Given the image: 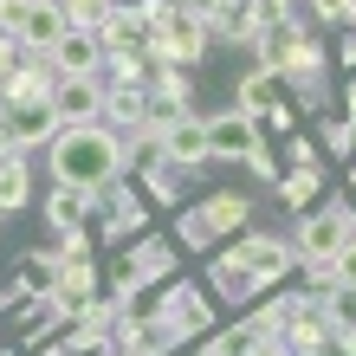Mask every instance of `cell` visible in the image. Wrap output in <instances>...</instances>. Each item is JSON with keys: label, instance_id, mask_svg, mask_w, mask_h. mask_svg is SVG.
Masks as SVG:
<instances>
[{"label": "cell", "instance_id": "obj_1", "mask_svg": "<svg viewBox=\"0 0 356 356\" xmlns=\"http://www.w3.org/2000/svg\"><path fill=\"white\" fill-rule=\"evenodd\" d=\"M46 156H52V181L78 188V195H97V188H111L117 175H130L143 162L136 143L117 136L111 123H72V130H58L46 143Z\"/></svg>", "mask_w": 356, "mask_h": 356}, {"label": "cell", "instance_id": "obj_2", "mask_svg": "<svg viewBox=\"0 0 356 356\" xmlns=\"http://www.w3.org/2000/svg\"><path fill=\"white\" fill-rule=\"evenodd\" d=\"M207 46H214V33H207V19L195 7H169L156 19V33H149V65H181V72H195Z\"/></svg>", "mask_w": 356, "mask_h": 356}, {"label": "cell", "instance_id": "obj_3", "mask_svg": "<svg viewBox=\"0 0 356 356\" xmlns=\"http://www.w3.org/2000/svg\"><path fill=\"white\" fill-rule=\"evenodd\" d=\"M227 259L246 266L253 291H272V285H285L291 272H298V246H291L285 234H259V227H246V234L227 240Z\"/></svg>", "mask_w": 356, "mask_h": 356}, {"label": "cell", "instance_id": "obj_4", "mask_svg": "<svg viewBox=\"0 0 356 356\" xmlns=\"http://www.w3.org/2000/svg\"><path fill=\"white\" fill-rule=\"evenodd\" d=\"M356 234V207L343 201V195H330V201H318L311 214H298L291 220V246H298V259H337V246Z\"/></svg>", "mask_w": 356, "mask_h": 356}, {"label": "cell", "instance_id": "obj_5", "mask_svg": "<svg viewBox=\"0 0 356 356\" xmlns=\"http://www.w3.org/2000/svg\"><path fill=\"white\" fill-rule=\"evenodd\" d=\"M97 207V220H104V246H117V240H136L143 227H149V201H143V188L130 175H117L111 188H97L91 195Z\"/></svg>", "mask_w": 356, "mask_h": 356}, {"label": "cell", "instance_id": "obj_6", "mask_svg": "<svg viewBox=\"0 0 356 356\" xmlns=\"http://www.w3.org/2000/svg\"><path fill=\"white\" fill-rule=\"evenodd\" d=\"M162 318L175 324V337H181V343L214 337V298H207L195 279H175L169 291H162Z\"/></svg>", "mask_w": 356, "mask_h": 356}, {"label": "cell", "instance_id": "obj_7", "mask_svg": "<svg viewBox=\"0 0 356 356\" xmlns=\"http://www.w3.org/2000/svg\"><path fill=\"white\" fill-rule=\"evenodd\" d=\"M207 123V162H246L259 149V123L253 117H240V111H220V117H201Z\"/></svg>", "mask_w": 356, "mask_h": 356}, {"label": "cell", "instance_id": "obj_8", "mask_svg": "<svg viewBox=\"0 0 356 356\" xmlns=\"http://www.w3.org/2000/svg\"><path fill=\"white\" fill-rule=\"evenodd\" d=\"M0 130H7V143L19 156H26V149H46V143L58 136V117H52V104H0Z\"/></svg>", "mask_w": 356, "mask_h": 356}, {"label": "cell", "instance_id": "obj_9", "mask_svg": "<svg viewBox=\"0 0 356 356\" xmlns=\"http://www.w3.org/2000/svg\"><path fill=\"white\" fill-rule=\"evenodd\" d=\"M39 207H46L52 240H85L91 227H97V207H91V195H78V188H58V181H52V195L39 201Z\"/></svg>", "mask_w": 356, "mask_h": 356}, {"label": "cell", "instance_id": "obj_10", "mask_svg": "<svg viewBox=\"0 0 356 356\" xmlns=\"http://www.w3.org/2000/svg\"><path fill=\"white\" fill-rule=\"evenodd\" d=\"M52 117H58V130H72V123H104V78H58Z\"/></svg>", "mask_w": 356, "mask_h": 356}, {"label": "cell", "instance_id": "obj_11", "mask_svg": "<svg viewBox=\"0 0 356 356\" xmlns=\"http://www.w3.org/2000/svg\"><path fill=\"white\" fill-rule=\"evenodd\" d=\"M149 33H156V19L143 7H130V0H117L104 13V26H97V46L104 52H149Z\"/></svg>", "mask_w": 356, "mask_h": 356}, {"label": "cell", "instance_id": "obj_12", "mask_svg": "<svg viewBox=\"0 0 356 356\" xmlns=\"http://www.w3.org/2000/svg\"><path fill=\"white\" fill-rule=\"evenodd\" d=\"M188 175L195 169H181V162H169V156H143L136 162V188H143V201H156V207H181Z\"/></svg>", "mask_w": 356, "mask_h": 356}, {"label": "cell", "instance_id": "obj_13", "mask_svg": "<svg viewBox=\"0 0 356 356\" xmlns=\"http://www.w3.org/2000/svg\"><path fill=\"white\" fill-rule=\"evenodd\" d=\"M279 343H285L291 356H318L324 343H337V337H330V318H324V305H318V298H305V305H298V311L285 318Z\"/></svg>", "mask_w": 356, "mask_h": 356}, {"label": "cell", "instance_id": "obj_14", "mask_svg": "<svg viewBox=\"0 0 356 356\" xmlns=\"http://www.w3.org/2000/svg\"><path fill=\"white\" fill-rule=\"evenodd\" d=\"M104 123H111L117 136H143V123H149V91L143 85H104Z\"/></svg>", "mask_w": 356, "mask_h": 356}, {"label": "cell", "instance_id": "obj_15", "mask_svg": "<svg viewBox=\"0 0 356 356\" xmlns=\"http://www.w3.org/2000/svg\"><path fill=\"white\" fill-rule=\"evenodd\" d=\"M156 156H169V162H181V169H207V123L188 111V117H175L169 130H162V149Z\"/></svg>", "mask_w": 356, "mask_h": 356}, {"label": "cell", "instance_id": "obj_16", "mask_svg": "<svg viewBox=\"0 0 356 356\" xmlns=\"http://www.w3.org/2000/svg\"><path fill=\"white\" fill-rule=\"evenodd\" d=\"M52 72L58 78H104V46L97 33H65L52 46Z\"/></svg>", "mask_w": 356, "mask_h": 356}, {"label": "cell", "instance_id": "obj_17", "mask_svg": "<svg viewBox=\"0 0 356 356\" xmlns=\"http://www.w3.org/2000/svg\"><path fill=\"white\" fill-rule=\"evenodd\" d=\"M201 214H207V227H214V240H234V234H246L253 227V201L240 195V188H214L207 201H195Z\"/></svg>", "mask_w": 356, "mask_h": 356}, {"label": "cell", "instance_id": "obj_18", "mask_svg": "<svg viewBox=\"0 0 356 356\" xmlns=\"http://www.w3.org/2000/svg\"><path fill=\"white\" fill-rule=\"evenodd\" d=\"M169 350H181L169 318H149V324H123L117 318V356H169Z\"/></svg>", "mask_w": 356, "mask_h": 356}, {"label": "cell", "instance_id": "obj_19", "mask_svg": "<svg viewBox=\"0 0 356 356\" xmlns=\"http://www.w3.org/2000/svg\"><path fill=\"white\" fill-rule=\"evenodd\" d=\"M65 13H58V0H33L26 7V26H19V52H39V58H52V46L65 39Z\"/></svg>", "mask_w": 356, "mask_h": 356}, {"label": "cell", "instance_id": "obj_20", "mask_svg": "<svg viewBox=\"0 0 356 356\" xmlns=\"http://www.w3.org/2000/svg\"><path fill=\"white\" fill-rule=\"evenodd\" d=\"M130 266L143 272V285H156V279H175V266H181V253H175V240H162V234H136L130 246Z\"/></svg>", "mask_w": 356, "mask_h": 356}, {"label": "cell", "instance_id": "obj_21", "mask_svg": "<svg viewBox=\"0 0 356 356\" xmlns=\"http://www.w3.org/2000/svg\"><path fill=\"white\" fill-rule=\"evenodd\" d=\"M272 188H279V207L298 220V214H311V207L324 201V169H285Z\"/></svg>", "mask_w": 356, "mask_h": 356}, {"label": "cell", "instance_id": "obj_22", "mask_svg": "<svg viewBox=\"0 0 356 356\" xmlns=\"http://www.w3.org/2000/svg\"><path fill=\"white\" fill-rule=\"evenodd\" d=\"M259 343H272V337L259 330V318H253V311H246L240 324H220L214 337H201V356H253Z\"/></svg>", "mask_w": 356, "mask_h": 356}, {"label": "cell", "instance_id": "obj_23", "mask_svg": "<svg viewBox=\"0 0 356 356\" xmlns=\"http://www.w3.org/2000/svg\"><path fill=\"white\" fill-rule=\"evenodd\" d=\"M279 97H285V85H279V78H272L266 65H253V72H246L240 85H234V111L259 123V117H266V111H272V104H279Z\"/></svg>", "mask_w": 356, "mask_h": 356}, {"label": "cell", "instance_id": "obj_24", "mask_svg": "<svg viewBox=\"0 0 356 356\" xmlns=\"http://www.w3.org/2000/svg\"><path fill=\"white\" fill-rule=\"evenodd\" d=\"M52 279H58V253H46V246L19 253V272H13V291H19V298H52Z\"/></svg>", "mask_w": 356, "mask_h": 356}, {"label": "cell", "instance_id": "obj_25", "mask_svg": "<svg viewBox=\"0 0 356 356\" xmlns=\"http://www.w3.org/2000/svg\"><path fill=\"white\" fill-rule=\"evenodd\" d=\"M207 291H214V298H227V305L259 298L253 279H246V266H240V259H227V253H214V266H207Z\"/></svg>", "mask_w": 356, "mask_h": 356}, {"label": "cell", "instance_id": "obj_26", "mask_svg": "<svg viewBox=\"0 0 356 356\" xmlns=\"http://www.w3.org/2000/svg\"><path fill=\"white\" fill-rule=\"evenodd\" d=\"M149 52H104V85H143L149 91Z\"/></svg>", "mask_w": 356, "mask_h": 356}, {"label": "cell", "instance_id": "obj_27", "mask_svg": "<svg viewBox=\"0 0 356 356\" xmlns=\"http://www.w3.org/2000/svg\"><path fill=\"white\" fill-rule=\"evenodd\" d=\"M214 227H207L201 207H181V220H175V253H214Z\"/></svg>", "mask_w": 356, "mask_h": 356}, {"label": "cell", "instance_id": "obj_28", "mask_svg": "<svg viewBox=\"0 0 356 356\" xmlns=\"http://www.w3.org/2000/svg\"><path fill=\"white\" fill-rule=\"evenodd\" d=\"M26 201H33V169H26V156H7L0 162V207L13 214V207H26Z\"/></svg>", "mask_w": 356, "mask_h": 356}, {"label": "cell", "instance_id": "obj_29", "mask_svg": "<svg viewBox=\"0 0 356 356\" xmlns=\"http://www.w3.org/2000/svg\"><path fill=\"white\" fill-rule=\"evenodd\" d=\"M318 149L337 156V162H356V130L343 117H318Z\"/></svg>", "mask_w": 356, "mask_h": 356}, {"label": "cell", "instance_id": "obj_30", "mask_svg": "<svg viewBox=\"0 0 356 356\" xmlns=\"http://www.w3.org/2000/svg\"><path fill=\"white\" fill-rule=\"evenodd\" d=\"M111 7H117V0H58V13H65V26H72V33H97Z\"/></svg>", "mask_w": 356, "mask_h": 356}, {"label": "cell", "instance_id": "obj_31", "mask_svg": "<svg viewBox=\"0 0 356 356\" xmlns=\"http://www.w3.org/2000/svg\"><path fill=\"white\" fill-rule=\"evenodd\" d=\"M149 91H156V97H175V104H188V97H195V78H188L181 65H156V72H149Z\"/></svg>", "mask_w": 356, "mask_h": 356}, {"label": "cell", "instance_id": "obj_32", "mask_svg": "<svg viewBox=\"0 0 356 356\" xmlns=\"http://www.w3.org/2000/svg\"><path fill=\"white\" fill-rule=\"evenodd\" d=\"M298 279H305L311 298H324V291L337 285V266H330V259H298Z\"/></svg>", "mask_w": 356, "mask_h": 356}, {"label": "cell", "instance_id": "obj_33", "mask_svg": "<svg viewBox=\"0 0 356 356\" xmlns=\"http://www.w3.org/2000/svg\"><path fill=\"white\" fill-rule=\"evenodd\" d=\"M259 123H272L279 136H298V104H291V97H279V104H272V111H266Z\"/></svg>", "mask_w": 356, "mask_h": 356}, {"label": "cell", "instance_id": "obj_34", "mask_svg": "<svg viewBox=\"0 0 356 356\" xmlns=\"http://www.w3.org/2000/svg\"><path fill=\"white\" fill-rule=\"evenodd\" d=\"M253 19H259V33L285 26V19H291V0H253Z\"/></svg>", "mask_w": 356, "mask_h": 356}, {"label": "cell", "instance_id": "obj_35", "mask_svg": "<svg viewBox=\"0 0 356 356\" xmlns=\"http://www.w3.org/2000/svg\"><path fill=\"white\" fill-rule=\"evenodd\" d=\"M285 156H291V169H324V162H318V143H311V136H285Z\"/></svg>", "mask_w": 356, "mask_h": 356}, {"label": "cell", "instance_id": "obj_36", "mask_svg": "<svg viewBox=\"0 0 356 356\" xmlns=\"http://www.w3.org/2000/svg\"><path fill=\"white\" fill-rule=\"evenodd\" d=\"M26 7H33V0H0V33H7V39H19V26H26Z\"/></svg>", "mask_w": 356, "mask_h": 356}, {"label": "cell", "instance_id": "obj_37", "mask_svg": "<svg viewBox=\"0 0 356 356\" xmlns=\"http://www.w3.org/2000/svg\"><path fill=\"white\" fill-rule=\"evenodd\" d=\"M330 266H337V285H356V234L337 246V259H330Z\"/></svg>", "mask_w": 356, "mask_h": 356}, {"label": "cell", "instance_id": "obj_38", "mask_svg": "<svg viewBox=\"0 0 356 356\" xmlns=\"http://www.w3.org/2000/svg\"><path fill=\"white\" fill-rule=\"evenodd\" d=\"M246 169H253L259 181H279V162H272V149H266V143H259L253 156H246Z\"/></svg>", "mask_w": 356, "mask_h": 356}, {"label": "cell", "instance_id": "obj_39", "mask_svg": "<svg viewBox=\"0 0 356 356\" xmlns=\"http://www.w3.org/2000/svg\"><path fill=\"white\" fill-rule=\"evenodd\" d=\"M311 13L330 19V26H343V13H350V0H311Z\"/></svg>", "mask_w": 356, "mask_h": 356}, {"label": "cell", "instance_id": "obj_40", "mask_svg": "<svg viewBox=\"0 0 356 356\" xmlns=\"http://www.w3.org/2000/svg\"><path fill=\"white\" fill-rule=\"evenodd\" d=\"M19 65V39H7V33H0V78H7Z\"/></svg>", "mask_w": 356, "mask_h": 356}, {"label": "cell", "instance_id": "obj_41", "mask_svg": "<svg viewBox=\"0 0 356 356\" xmlns=\"http://www.w3.org/2000/svg\"><path fill=\"white\" fill-rule=\"evenodd\" d=\"M337 97H343V123H350V130H356V78H350V85H343Z\"/></svg>", "mask_w": 356, "mask_h": 356}, {"label": "cell", "instance_id": "obj_42", "mask_svg": "<svg viewBox=\"0 0 356 356\" xmlns=\"http://www.w3.org/2000/svg\"><path fill=\"white\" fill-rule=\"evenodd\" d=\"M337 58H343V65H356V33H350L343 46H337Z\"/></svg>", "mask_w": 356, "mask_h": 356}, {"label": "cell", "instance_id": "obj_43", "mask_svg": "<svg viewBox=\"0 0 356 356\" xmlns=\"http://www.w3.org/2000/svg\"><path fill=\"white\" fill-rule=\"evenodd\" d=\"M253 356H291V350H285V343H279V337H272V343H259V350H253Z\"/></svg>", "mask_w": 356, "mask_h": 356}, {"label": "cell", "instance_id": "obj_44", "mask_svg": "<svg viewBox=\"0 0 356 356\" xmlns=\"http://www.w3.org/2000/svg\"><path fill=\"white\" fill-rule=\"evenodd\" d=\"M318 356H356V350H343V343H324V350H318Z\"/></svg>", "mask_w": 356, "mask_h": 356}, {"label": "cell", "instance_id": "obj_45", "mask_svg": "<svg viewBox=\"0 0 356 356\" xmlns=\"http://www.w3.org/2000/svg\"><path fill=\"white\" fill-rule=\"evenodd\" d=\"M350 188H356V162H350Z\"/></svg>", "mask_w": 356, "mask_h": 356}, {"label": "cell", "instance_id": "obj_46", "mask_svg": "<svg viewBox=\"0 0 356 356\" xmlns=\"http://www.w3.org/2000/svg\"><path fill=\"white\" fill-rule=\"evenodd\" d=\"M0 220H7V207H0Z\"/></svg>", "mask_w": 356, "mask_h": 356}, {"label": "cell", "instance_id": "obj_47", "mask_svg": "<svg viewBox=\"0 0 356 356\" xmlns=\"http://www.w3.org/2000/svg\"><path fill=\"white\" fill-rule=\"evenodd\" d=\"M111 356H117V350H111Z\"/></svg>", "mask_w": 356, "mask_h": 356}]
</instances>
